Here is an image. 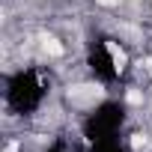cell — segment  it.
I'll list each match as a JSON object with an SVG mask.
<instances>
[{"mask_svg": "<svg viewBox=\"0 0 152 152\" xmlns=\"http://www.w3.org/2000/svg\"><path fill=\"white\" fill-rule=\"evenodd\" d=\"M102 93H99V87H90V84H81V87H72L69 90V99L72 102H96Z\"/></svg>", "mask_w": 152, "mask_h": 152, "instance_id": "cell-1", "label": "cell"}, {"mask_svg": "<svg viewBox=\"0 0 152 152\" xmlns=\"http://www.w3.org/2000/svg\"><path fill=\"white\" fill-rule=\"evenodd\" d=\"M45 48H48L51 54H63V45H60L57 39H45Z\"/></svg>", "mask_w": 152, "mask_h": 152, "instance_id": "cell-2", "label": "cell"}, {"mask_svg": "<svg viewBox=\"0 0 152 152\" xmlns=\"http://www.w3.org/2000/svg\"><path fill=\"white\" fill-rule=\"evenodd\" d=\"M146 69H149V72H152V57H149V60H146Z\"/></svg>", "mask_w": 152, "mask_h": 152, "instance_id": "cell-3", "label": "cell"}]
</instances>
